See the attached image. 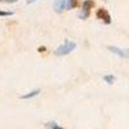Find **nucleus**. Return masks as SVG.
Returning a JSON list of instances; mask_svg holds the SVG:
<instances>
[{
	"mask_svg": "<svg viewBox=\"0 0 129 129\" xmlns=\"http://www.w3.org/2000/svg\"><path fill=\"white\" fill-rule=\"evenodd\" d=\"M75 49H76V43L70 41V40H66L63 44H61V45L54 50V54L58 56V57H61V56H67V54H70L71 52H74Z\"/></svg>",
	"mask_w": 129,
	"mask_h": 129,
	"instance_id": "obj_1",
	"label": "nucleus"
},
{
	"mask_svg": "<svg viewBox=\"0 0 129 129\" xmlns=\"http://www.w3.org/2000/svg\"><path fill=\"white\" fill-rule=\"evenodd\" d=\"M94 0H84V3H83V10H81V13L79 14L80 18L85 19V18H88L89 14H90V10L94 8Z\"/></svg>",
	"mask_w": 129,
	"mask_h": 129,
	"instance_id": "obj_2",
	"label": "nucleus"
},
{
	"mask_svg": "<svg viewBox=\"0 0 129 129\" xmlns=\"http://www.w3.org/2000/svg\"><path fill=\"white\" fill-rule=\"evenodd\" d=\"M95 16H97V18H98L100 21H102L103 23H106V25H110L111 23V16H110V13L107 12L106 9L100 8L98 10H97Z\"/></svg>",
	"mask_w": 129,
	"mask_h": 129,
	"instance_id": "obj_3",
	"label": "nucleus"
},
{
	"mask_svg": "<svg viewBox=\"0 0 129 129\" xmlns=\"http://www.w3.org/2000/svg\"><path fill=\"white\" fill-rule=\"evenodd\" d=\"M53 9L56 13H62L63 10H69V0H56L53 3Z\"/></svg>",
	"mask_w": 129,
	"mask_h": 129,
	"instance_id": "obj_4",
	"label": "nucleus"
},
{
	"mask_svg": "<svg viewBox=\"0 0 129 129\" xmlns=\"http://www.w3.org/2000/svg\"><path fill=\"white\" fill-rule=\"evenodd\" d=\"M107 49H109L111 53H114V54L119 56L121 58H126L129 59V49H121V48H117V47H107Z\"/></svg>",
	"mask_w": 129,
	"mask_h": 129,
	"instance_id": "obj_5",
	"label": "nucleus"
},
{
	"mask_svg": "<svg viewBox=\"0 0 129 129\" xmlns=\"http://www.w3.org/2000/svg\"><path fill=\"white\" fill-rule=\"evenodd\" d=\"M40 89H35V90H31V92H28L27 94H23V95H19V98L21 100H30V98H34V97H36V95H39L40 94Z\"/></svg>",
	"mask_w": 129,
	"mask_h": 129,
	"instance_id": "obj_6",
	"label": "nucleus"
},
{
	"mask_svg": "<svg viewBox=\"0 0 129 129\" xmlns=\"http://www.w3.org/2000/svg\"><path fill=\"white\" fill-rule=\"evenodd\" d=\"M103 80H105L107 84H110V85H111V84H114V83H115V80H116V79H115L114 75H105V76H103Z\"/></svg>",
	"mask_w": 129,
	"mask_h": 129,
	"instance_id": "obj_7",
	"label": "nucleus"
},
{
	"mask_svg": "<svg viewBox=\"0 0 129 129\" xmlns=\"http://www.w3.org/2000/svg\"><path fill=\"white\" fill-rule=\"evenodd\" d=\"M44 126H45V128H50V129H59V128H61L56 121H49V123H47Z\"/></svg>",
	"mask_w": 129,
	"mask_h": 129,
	"instance_id": "obj_8",
	"label": "nucleus"
},
{
	"mask_svg": "<svg viewBox=\"0 0 129 129\" xmlns=\"http://www.w3.org/2000/svg\"><path fill=\"white\" fill-rule=\"evenodd\" d=\"M79 5V0H69V9H74Z\"/></svg>",
	"mask_w": 129,
	"mask_h": 129,
	"instance_id": "obj_9",
	"label": "nucleus"
},
{
	"mask_svg": "<svg viewBox=\"0 0 129 129\" xmlns=\"http://www.w3.org/2000/svg\"><path fill=\"white\" fill-rule=\"evenodd\" d=\"M13 16V12H4V10H0V17H9Z\"/></svg>",
	"mask_w": 129,
	"mask_h": 129,
	"instance_id": "obj_10",
	"label": "nucleus"
},
{
	"mask_svg": "<svg viewBox=\"0 0 129 129\" xmlns=\"http://www.w3.org/2000/svg\"><path fill=\"white\" fill-rule=\"evenodd\" d=\"M18 0H0V3H8V4H13V3H17Z\"/></svg>",
	"mask_w": 129,
	"mask_h": 129,
	"instance_id": "obj_11",
	"label": "nucleus"
},
{
	"mask_svg": "<svg viewBox=\"0 0 129 129\" xmlns=\"http://www.w3.org/2000/svg\"><path fill=\"white\" fill-rule=\"evenodd\" d=\"M45 49H47L45 47H40V48H39V52H40V53H43V52H45Z\"/></svg>",
	"mask_w": 129,
	"mask_h": 129,
	"instance_id": "obj_12",
	"label": "nucleus"
},
{
	"mask_svg": "<svg viewBox=\"0 0 129 129\" xmlns=\"http://www.w3.org/2000/svg\"><path fill=\"white\" fill-rule=\"evenodd\" d=\"M36 0H27V4H32V3H35Z\"/></svg>",
	"mask_w": 129,
	"mask_h": 129,
	"instance_id": "obj_13",
	"label": "nucleus"
}]
</instances>
